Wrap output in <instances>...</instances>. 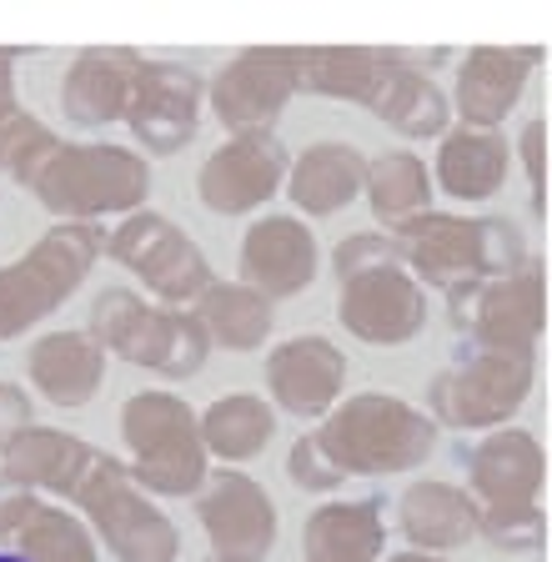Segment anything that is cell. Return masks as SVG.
I'll use <instances>...</instances> for the list:
<instances>
[{"mask_svg": "<svg viewBox=\"0 0 552 562\" xmlns=\"http://www.w3.org/2000/svg\"><path fill=\"white\" fill-rule=\"evenodd\" d=\"M397 251L407 271L427 286L458 292L472 281H497L528 267V246L512 222L497 216H447V211H423L397 226Z\"/></svg>", "mask_w": 552, "mask_h": 562, "instance_id": "cell-1", "label": "cell"}, {"mask_svg": "<svg viewBox=\"0 0 552 562\" xmlns=\"http://www.w3.org/2000/svg\"><path fill=\"white\" fill-rule=\"evenodd\" d=\"M312 437L347 477H387L423 468L432 457L437 422L392 392H357L331 407Z\"/></svg>", "mask_w": 552, "mask_h": 562, "instance_id": "cell-2", "label": "cell"}, {"mask_svg": "<svg viewBox=\"0 0 552 562\" xmlns=\"http://www.w3.org/2000/svg\"><path fill=\"white\" fill-rule=\"evenodd\" d=\"M31 191L60 222L136 216L151 196V161L111 140H66Z\"/></svg>", "mask_w": 552, "mask_h": 562, "instance_id": "cell-3", "label": "cell"}, {"mask_svg": "<svg viewBox=\"0 0 552 562\" xmlns=\"http://www.w3.org/2000/svg\"><path fill=\"white\" fill-rule=\"evenodd\" d=\"M111 236L95 222H60L21 261L0 267V341H15L81 292Z\"/></svg>", "mask_w": 552, "mask_h": 562, "instance_id": "cell-4", "label": "cell"}, {"mask_svg": "<svg viewBox=\"0 0 552 562\" xmlns=\"http://www.w3.org/2000/svg\"><path fill=\"white\" fill-rule=\"evenodd\" d=\"M91 331L106 351H116L121 362L146 367L156 376H196L206 367V351L212 337L196 322V312H181V306H146L136 292L126 286H111V292L95 296L91 306Z\"/></svg>", "mask_w": 552, "mask_h": 562, "instance_id": "cell-5", "label": "cell"}, {"mask_svg": "<svg viewBox=\"0 0 552 562\" xmlns=\"http://www.w3.org/2000/svg\"><path fill=\"white\" fill-rule=\"evenodd\" d=\"M121 437L131 447V472L151 497H191L212 477L201 417L177 392H136L121 407Z\"/></svg>", "mask_w": 552, "mask_h": 562, "instance_id": "cell-6", "label": "cell"}, {"mask_svg": "<svg viewBox=\"0 0 552 562\" xmlns=\"http://www.w3.org/2000/svg\"><path fill=\"white\" fill-rule=\"evenodd\" d=\"M71 503L91 522V532L116 552L121 562H177L181 532L177 522L151 503V492L136 482L126 462L106 452H91L81 482H76Z\"/></svg>", "mask_w": 552, "mask_h": 562, "instance_id": "cell-7", "label": "cell"}, {"mask_svg": "<svg viewBox=\"0 0 552 562\" xmlns=\"http://www.w3.org/2000/svg\"><path fill=\"white\" fill-rule=\"evenodd\" d=\"M106 257L121 261L136 281H146V292L161 306H181V312H191L216 281L206 257H201V246L191 241L171 216H161V211H136V216H126V222L111 232Z\"/></svg>", "mask_w": 552, "mask_h": 562, "instance_id": "cell-8", "label": "cell"}, {"mask_svg": "<svg viewBox=\"0 0 552 562\" xmlns=\"http://www.w3.org/2000/svg\"><path fill=\"white\" fill-rule=\"evenodd\" d=\"M306 50L296 46H257L232 56L212 76V111L232 136H261L302 91Z\"/></svg>", "mask_w": 552, "mask_h": 562, "instance_id": "cell-9", "label": "cell"}, {"mask_svg": "<svg viewBox=\"0 0 552 562\" xmlns=\"http://www.w3.org/2000/svg\"><path fill=\"white\" fill-rule=\"evenodd\" d=\"M532 392V357L528 351H487L452 367L432 382V412L447 427H503Z\"/></svg>", "mask_w": 552, "mask_h": 562, "instance_id": "cell-10", "label": "cell"}, {"mask_svg": "<svg viewBox=\"0 0 552 562\" xmlns=\"http://www.w3.org/2000/svg\"><path fill=\"white\" fill-rule=\"evenodd\" d=\"M341 327L352 331L357 341L372 347H402L423 331L427 322V296L417 286V277L407 271L402 257H387L376 267H362L352 277H341V296H337Z\"/></svg>", "mask_w": 552, "mask_h": 562, "instance_id": "cell-11", "label": "cell"}, {"mask_svg": "<svg viewBox=\"0 0 552 562\" xmlns=\"http://www.w3.org/2000/svg\"><path fill=\"white\" fill-rule=\"evenodd\" d=\"M196 522L222 562H267L277 548V503L247 472L222 468L196 492Z\"/></svg>", "mask_w": 552, "mask_h": 562, "instance_id": "cell-12", "label": "cell"}, {"mask_svg": "<svg viewBox=\"0 0 552 562\" xmlns=\"http://www.w3.org/2000/svg\"><path fill=\"white\" fill-rule=\"evenodd\" d=\"M292 176V156L271 131L261 136H226L196 176V196L216 216H241L271 201V191Z\"/></svg>", "mask_w": 552, "mask_h": 562, "instance_id": "cell-13", "label": "cell"}, {"mask_svg": "<svg viewBox=\"0 0 552 562\" xmlns=\"http://www.w3.org/2000/svg\"><path fill=\"white\" fill-rule=\"evenodd\" d=\"M201 101H206V81H201L191 66H177V60H142L126 126L146 151L171 156L196 136Z\"/></svg>", "mask_w": 552, "mask_h": 562, "instance_id": "cell-14", "label": "cell"}, {"mask_svg": "<svg viewBox=\"0 0 552 562\" xmlns=\"http://www.w3.org/2000/svg\"><path fill=\"white\" fill-rule=\"evenodd\" d=\"M462 296H467L472 306H458L452 316H467L477 347L528 351L532 357V347H538V337H542V271L538 267H522V271L497 277V281L458 286L452 302H462ZM467 322H462V327H467Z\"/></svg>", "mask_w": 552, "mask_h": 562, "instance_id": "cell-15", "label": "cell"}, {"mask_svg": "<svg viewBox=\"0 0 552 562\" xmlns=\"http://www.w3.org/2000/svg\"><path fill=\"white\" fill-rule=\"evenodd\" d=\"M142 60L146 56H136L126 46L81 50L66 66V81H60V116H66V126L95 131V126H111V121H126Z\"/></svg>", "mask_w": 552, "mask_h": 562, "instance_id": "cell-16", "label": "cell"}, {"mask_svg": "<svg viewBox=\"0 0 552 562\" xmlns=\"http://www.w3.org/2000/svg\"><path fill=\"white\" fill-rule=\"evenodd\" d=\"M317 277V236L296 216H261L241 241V281L257 286L267 302L306 292Z\"/></svg>", "mask_w": 552, "mask_h": 562, "instance_id": "cell-17", "label": "cell"}, {"mask_svg": "<svg viewBox=\"0 0 552 562\" xmlns=\"http://www.w3.org/2000/svg\"><path fill=\"white\" fill-rule=\"evenodd\" d=\"M347 362L327 337H292L267 357L271 402H282L292 417H327L341 397Z\"/></svg>", "mask_w": 552, "mask_h": 562, "instance_id": "cell-18", "label": "cell"}, {"mask_svg": "<svg viewBox=\"0 0 552 562\" xmlns=\"http://www.w3.org/2000/svg\"><path fill=\"white\" fill-rule=\"evenodd\" d=\"M25 372L46 402L86 407L106 382V347L91 331H46L25 357Z\"/></svg>", "mask_w": 552, "mask_h": 562, "instance_id": "cell-19", "label": "cell"}, {"mask_svg": "<svg viewBox=\"0 0 552 562\" xmlns=\"http://www.w3.org/2000/svg\"><path fill=\"white\" fill-rule=\"evenodd\" d=\"M542 60V50H503V46H477L467 50L458 76V111L467 126L493 131L497 121L522 101L528 70Z\"/></svg>", "mask_w": 552, "mask_h": 562, "instance_id": "cell-20", "label": "cell"}, {"mask_svg": "<svg viewBox=\"0 0 552 562\" xmlns=\"http://www.w3.org/2000/svg\"><path fill=\"white\" fill-rule=\"evenodd\" d=\"M402 66V50H372V46H312L302 66V91L357 101L367 111L382 105L392 86V70Z\"/></svg>", "mask_w": 552, "mask_h": 562, "instance_id": "cell-21", "label": "cell"}, {"mask_svg": "<svg viewBox=\"0 0 552 562\" xmlns=\"http://www.w3.org/2000/svg\"><path fill=\"white\" fill-rule=\"evenodd\" d=\"M472 472V492H477L487 507H528L538 503L542 487V447L532 432H493L487 442H477L467 462Z\"/></svg>", "mask_w": 552, "mask_h": 562, "instance_id": "cell-22", "label": "cell"}, {"mask_svg": "<svg viewBox=\"0 0 552 562\" xmlns=\"http://www.w3.org/2000/svg\"><path fill=\"white\" fill-rule=\"evenodd\" d=\"M397 522L412 548L452 552L482 532V507L462 487H452V482H417V487L402 492Z\"/></svg>", "mask_w": 552, "mask_h": 562, "instance_id": "cell-23", "label": "cell"}, {"mask_svg": "<svg viewBox=\"0 0 552 562\" xmlns=\"http://www.w3.org/2000/svg\"><path fill=\"white\" fill-rule=\"evenodd\" d=\"M286 191H292V201L306 216H331L357 191H367V156L352 140H317L292 161Z\"/></svg>", "mask_w": 552, "mask_h": 562, "instance_id": "cell-24", "label": "cell"}, {"mask_svg": "<svg viewBox=\"0 0 552 562\" xmlns=\"http://www.w3.org/2000/svg\"><path fill=\"white\" fill-rule=\"evenodd\" d=\"M95 447H86L76 432H60V427H31V432L15 437V447L0 462V477L21 482L31 492H56V497H71L76 482H81L86 462H91Z\"/></svg>", "mask_w": 552, "mask_h": 562, "instance_id": "cell-25", "label": "cell"}, {"mask_svg": "<svg viewBox=\"0 0 552 562\" xmlns=\"http://www.w3.org/2000/svg\"><path fill=\"white\" fill-rule=\"evenodd\" d=\"M382 538L376 503H327L302 527V562H376Z\"/></svg>", "mask_w": 552, "mask_h": 562, "instance_id": "cell-26", "label": "cell"}, {"mask_svg": "<svg viewBox=\"0 0 552 562\" xmlns=\"http://www.w3.org/2000/svg\"><path fill=\"white\" fill-rule=\"evenodd\" d=\"M507 161L512 156H507V140L497 131L462 126L437 151V181H442L447 196H458V201H487L503 191Z\"/></svg>", "mask_w": 552, "mask_h": 562, "instance_id": "cell-27", "label": "cell"}, {"mask_svg": "<svg viewBox=\"0 0 552 562\" xmlns=\"http://www.w3.org/2000/svg\"><path fill=\"white\" fill-rule=\"evenodd\" d=\"M191 312L206 327L212 347L226 351H257L271 331V302L247 281H212V292L201 296Z\"/></svg>", "mask_w": 552, "mask_h": 562, "instance_id": "cell-28", "label": "cell"}, {"mask_svg": "<svg viewBox=\"0 0 552 562\" xmlns=\"http://www.w3.org/2000/svg\"><path fill=\"white\" fill-rule=\"evenodd\" d=\"M271 432H277V412L257 392H226L201 417L206 452H216L222 462H251L271 442Z\"/></svg>", "mask_w": 552, "mask_h": 562, "instance_id": "cell-29", "label": "cell"}, {"mask_svg": "<svg viewBox=\"0 0 552 562\" xmlns=\"http://www.w3.org/2000/svg\"><path fill=\"white\" fill-rule=\"evenodd\" d=\"M367 201L382 222L397 232L402 222L423 216L427 201H432V181H427L423 156L412 151H382L367 161Z\"/></svg>", "mask_w": 552, "mask_h": 562, "instance_id": "cell-30", "label": "cell"}, {"mask_svg": "<svg viewBox=\"0 0 552 562\" xmlns=\"http://www.w3.org/2000/svg\"><path fill=\"white\" fill-rule=\"evenodd\" d=\"M15 552H25L31 562H101L95 558V538L81 517H71L56 503H36L31 517L15 532Z\"/></svg>", "mask_w": 552, "mask_h": 562, "instance_id": "cell-31", "label": "cell"}, {"mask_svg": "<svg viewBox=\"0 0 552 562\" xmlns=\"http://www.w3.org/2000/svg\"><path fill=\"white\" fill-rule=\"evenodd\" d=\"M376 116L387 121L392 131H402V136H437V131H447V95L402 56V66L392 70L387 95L376 105Z\"/></svg>", "mask_w": 552, "mask_h": 562, "instance_id": "cell-32", "label": "cell"}, {"mask_svg": "<svg viewBox=\"0 0 552 562\" xmlns=\"http://www.w3.org/2000/svg\"><path fill=\"white\" fill-rule=\"evenodd\" d=\"M60 146H66V140H60L46 121L21 111L11 126L0 131V176H11L15 187H36L41 171L56 161Z\"/></svg>", "mask_w": 552, "mask_h": 562, "instance_id": "cell-33", "label": "cell"}, {"mask_svg": "<svg viewBox=\"0 0 552 562\" xmlns=\"http://www.w3.org/2000/svg\"><path fill=\"white\" fill-rule=\"evenodd\" d=\"M482 538H493L507 552H532L542 542V513L528 507H482Z\"/></svg>", "mask_w": 552, "mask_h": 562, "instance_id": "cell-34", "label": "cell"}, {"mask_svg": "<svg viewBox=\"0 0 552 562\" xmlns=\"http://www.w3.org/2000/svg\"><path fill=\"white\" fill-rule=\"evenodd\" d=\"M286 472H292V482L302 492H331L347 482V472L331 462L327 452L317 447V437H302V442L292 447V457H286Z\"/></svg>", "mask_w": 552, "mask_h": 562, "instance_id": "cell-35", "label": "cell"}, {"mask_svg": "<svg viewBox=\"0 0 552 562\" xmlns=\"http://www.w3.org/2000/svg\"><path fill=\"white\" fill-rule=\"evenodd\" d=\"M36 427V402L25 397V386L0 382V457L15 447V437Z\"/></svg>", "mask_w": 552, "mask_h": 562, "instance_id": "cell-36", "label": "cell"}, {"mask_svg": "<svg viewBox=\"0 0 552 562\" xmlns=\"http://www.w3.org/2000/svg\"><path fill=\"white\" fill-rule=\"evenodd\" d=\"M387 257H402L397 241H387V236H376V232H357L337 246V277H352V271L376 267V261H387Z\"/></svg>", "mask_w": 552, "mask_h": 562, "instance_id": "cell-37", "label": "cell"}, {"mask_svg": "<svg viewBox=\"0 0 552 562\" xmlns=\"http://www.w3.org/2000/svg\"><path fill=\"white\" fill-rule=\"evenodd\" d=\"M41 497L31 487H21V482L0 477V542H11L15 532H21V522L31 517V507H36Z\"/></svg>", "mask_w": 552, "mask_h": 562, "instance_id": "cell-38", "label": "cell"}, {"mask_svg": "<svg viewBox=\"0 0 552 562\" xmlns=\"http://www.w3.org/2000/svg\"><path fill=\"white\" fill-rule=\"evenodd\" d=\"M15 60H21V50H5V46H0V131H5L25 111V105L15 101Z\"/></svg>", "mask_w": 552, "mask_h": 562, "instance_id": "cell-39", "label": "cell"}, {"mask_svg": "<svg viewBox=\"0 0 552 562\" xmlns=\"http://www.w3.org/2000/svg\"><path fill=\"white\" fill-rule=\"evenodd\" d=\"M522 166H528V181H532V206L542 211V121L522 126Z\"/></svg>", "mask_w": 552, "mask_h": 562, "instance_id": "cell-40", "label": "cell"}, {"mask_svg": "<svg viewBox=\"0 0 552 562\" xmlns=\"http://www.w3.org/2000/svg\"><path fill=\"white\" fill-rule=\"evenodd\" d=\"M387 562H442V552H423V548H407V552H392Z\"/></svg>", "mask_w": 552, "mask_h": 562, "instance_id": "cell-41", "label": "cell"}, {"mask_svg": "<svg viewBox=\"0 0 552 562\" xmlns=\"http://www.w3.org/2000/svg\"><path fill=\"white\" fill-rule=\"evenodd\" d=\"M0 562H31L25 552H0Z\"/></svg>", "mask_w": 552, "mask_h": 562, "instance_id": "cell-42", "label": "cell"}, {"mask_svg": "<svg viewBox=\"0 0 552 562\" xmlns=\"http://www.w3.org/2000/svg\"><path fill=\"white\" fill-rule=\"evenodd\" d=\"M212 562H222V558H212Z\"/></svg>", "mask_w": 552, "mask_h": 562, "instance_id": "cell-43", "label": "cell"}]
</instances>
